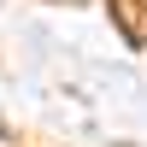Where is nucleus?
Here are the masks:
<instances>
[{"label":"nucleus","mask_w":147,"mask_h":147,"mask_svg":"<svg viewBox=\"0 0 147 147\" xmlns=\"http://www.w3.org/2000/svg\"><path fill=\"white\" fill-rule=\"evenodd\" d=\"M112 6V24L129 47H147V0H106Z\"/></svg>","instance_id":"1"}]
</instances>
